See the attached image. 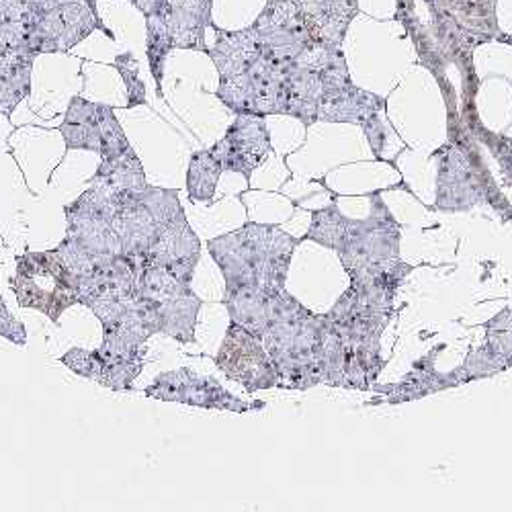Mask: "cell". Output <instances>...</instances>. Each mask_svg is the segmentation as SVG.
Listing matches in <instances>:
<instances>
[{
  "instance_id": "cell-1",
  "label": "cell",
  "mask_w": 512,
  "mask_h": 512,
  "mask_svg": "<svg viewBox=\"0 0 512 512\" xmlns=\"http://www.w3.org/2000/svg\"><path fill=\"white\" fill-rule=\"evenodd\" d=\"M297 240L277 226L248 222L240 230L211 238V259L224 273L226 287L254 285L269 293L285 289Z\"/></svg>"
},
{
  "instance_id": "cell-2",
  "label": "cell",
  "mask_w": 512,
  "mask_h": 512,
  "mask_svg": "<svg viewBox=\"0 0 512 512\" xmlns=\"http://www.w3.org/2000/svg\"><path fill=\"white\" fill-rule=\"evenodd\" d=\"M95 29L111 35L97 15L95 0H31L27 33L35 56L68 52Z\"/></svg>"
},
{
  "instance_id": "cell-3",
  "label": "cell",
  "mask_w": 512,
  "mask_h": 512,
  "mask_svg": "<svg viewBox=\"0 0 512 512\" xmlns=\"http://www.w3.org/2000/svg\"><path fill=\"white\" fill-rule=\"evenodd\" d=\"M138 297L150 308L158 334L179 343H195V326L201 310V297L189 283L158 265H146L138 281Z\"/></svg>"
},
{
  "instance_id": "cell-4",
  "label": "cell",
  "mask_w": 512,
  "mask_h": 512,
  "mask_svg": "<svg viewBox=\"0 0 512 512\" xmlns=\"http://www.w3.org/2000/svg\"><path fill=\"white\" fill-rule=\"evenodd\" d=\"M60 361L76 375L91 379L113 392H127L144 369L146 353L142 349L103 338V345L95 351L70 349Z\"/></svg>"
},
{
  "instance_id": "cell-5",
  "label": "cell",
  "mask_w": 512,
  "mask_h": 512,
  "mask_svg": "<svg viewBox=\"0 0 512 512\" xmlns=\"http://www.w3.org/2000/svg\"><path fill=\"white\" fill-rule=\"evenodd\" d=\"M216 365L232 379L242 383L248 392L269 390L277 386L275 365L259 336L250 330L230 324Z\"/></svg>"
},
{
  "instance_id": "cell-6",
  "label": "cell",
  "mask_w": 512,
  "mask_h": 512,
  "mask_svg": "<svg viewBox=\"0 0 512 512\" xmlns=\"http://www.w3.org/2000/svg\"><path fill=\"white\" fill-rule=\"evenodd\" d=\"M146 398L162 402H179L199 408L246 412L250 406L224 390L216 379L201 377L191 369L183 367L177 371L160 373L144 390Z\"/></svg>"
},
{
  "instance_id": "cell-7",
  "label": "cell",
  "mask_w": 512,
  "mask_h": 512,
  "mask_svg": "<svg viewBox=\"0 0 512 512\" xmlns=\"http://www.w3.org/2000/svg\"><path fill=\"white\" fill-rule=\"evenodd\" d=\"M224 166V170L240 173L250 179L252 170L259 168L269 152V132L261 115H240L230 127L226 138L211 148Z\"/></svg>"
},
{
  "instance_id": "cell-8",
  "label": "cell",
  "mask_w": 512,
  "mask_h": 512,
  "mask_svg": "<svg viewBox=\"0 0 512 512\" xmlns=\"http://www.w3.org/2000/svg\"><path fill=\"white\" fill-rule=\"evenodd\" d=\"M173 39V48L205 50V27L209 23V0H166L160 13Z\"/></svg>"
},
{
  "instance_id": "cell-9",
  "label": "cell",
  "mask_w": 512,
  "mask_h": 512,
  "mask_svg": "<svg viewBox=\"0 0 512 512\" xmlns=\"http://www.w3.org/2000/svg\"><path fill=\"white\" fill-rule=\"evenodd\" d=\"M89 185H95L97 189H101L113 197L138 193L148 187L144 166H142L140 158L136 156L134 148H130L115 158H103L101 166L91 177Z\"/></svg>"
},
{
  "instance_id": "cell-10",
  "label": "cell",
  "mask_w": 512,
  "mask_h": 512,
  "mask_svg": "<svg viewBox=\"0 0 512 512\" xmlns=\"http://www.w3.org/2000/svg\"><path fill=\"white\" fill-rule=\"evenodd\" d=\"M269 300L271 293L261 287L238 285L226 287L224 304L234 324L250 330L254 336L263 340L269 326Z\"/></svg>"
},
{
  "instance_id": "cell-11",
  "label": "cell",
  "mask_w": 512,
  "mask_h": 512,
  "mask_svg": "<svg viewBox=\"0 0 512 512\" xmlns=\"http://www.w3.org/2000/svg\"><path fill=\"white\" fill-rule=\"evenodd\" d=\"M66 150L101 152L99 134V103H91L82 97H74L68 105L64 121L60 125Z\"/></svg>"
},
{
  "instance_id": "cell-12",
  "label": "cell",
  "mask_w": 512,
  "mask_h": 512,
  "mask_svg": "<svg viewBox=\"0 0 512 512\" xmlns=\"http://www.w3.org/2000/svg\"><path fill=\"white\" fill-rule=\"evenodd\" d=\"M224 173L220 158L213 150H201L191 156L187 170V193L193 203H209L216 197L218 181Z\"/></svg>"
},
{
  "instance_id": "cell-13",
  "label": "cell",
  "mask_w": 512,
  "mask_h": 512,
  "mask_svg": "<svg viewBox=\"0 0 512 512\" xmlns=\"http://www.w3.org/2000/svg\"><path fill=\"white\" fill-rule=\"evenodd\" d=\"M170 50H173V39H170L164 19L160 15L146 17V54H148L150 72L158 84V97H162L164 60Z\"/></svg>"
},
{
  "instance_id": "cell-14",
  "label": "cell",
  "mask_w": 512,
  "mask_h": 512,
  "mask_svg": "<svg viewBox=\"0 0 512 512\" xmlns=\"http://www.w3.org/2000/svg\"><path fill=\"white\" fill-rule=\"evenodd\" d=\"M99 134H101V152H99L101 160L121 156L123 152L132 148L113 109L101 103H99Z\"/></svg>"
},
{
  "instance_id": "cell-15",
  "label": "cell",
  "mask_w": 512,
  "mask_h": 512,
  "mask_svg": "<svg viewBox=\"0 0 512 512\" xmlns=\"http://www.w3.org/2000/svg\"><path fill=\"white\" fill-rule=\"evenodd\" d=\"M115 68L121 74V78L125 80V87H127V103L130 107H138L146 103V87L140 78L138 72V62L132 54H121L115 58Z\"/></svg>"
},
{
  "instance_id": "cell-16",
  "label": "cell",
  "mask_w": 512,
  "mask_h": 512,
  "mask_svg": "<svg viewBox=\"0 0 512 512\" xmlns=\"http://www.w3.org/2000/svg\"><path fill=\"white\" fill-rule=\"evenodd\" d=\"M0 336L11 340V343H15V345H25L27 343L25 326L9 312L7 304L0 306Z\"/></svg>"
},
{
  "instance_id": "cell-17",
  "label": "cell",
  "mask_w": 512,
  "mask_h": 512,
  "mask_svg": "<svg viewBox=\"0 0 512 512\" xmlns=\"http://www.w3.org/2000/svg\"><path fill=\"white\" fill-rule=\"evenodd\" d=\"M0 306H5V300H3V295H0Z\"/></svg>"
}]
</instances>
